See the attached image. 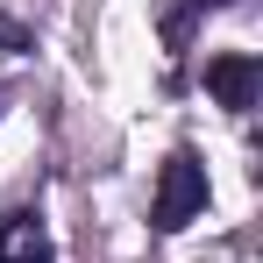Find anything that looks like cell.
Returning a JSON list of instances; mask_svg holds the SVG:
<instances>
[{
    "label": "cell",
    "mask_w": 263,
    "mask_h": 263,
    "mask_svg": "<svg viewBox=\"0 0 263 263\" xmlns=\"http://www.w3.org/2000/svg\"><path fill=\"white\" fill-rule=\"evenodd\" d=\"M206 214V164L178 142L171 157H164V171H157V199H149V228L157 235H178V228H192V220Z\"/></svg>",
    "instance_id": "6da1fadb"
},
{
    "label": "cell",
    "mask_w": 263,
    "mask_h": 263,
    "mask_svg": "<svg viewBox=\"0 0 263 263\" xmlns=\"http://www.w3.org/2000/svg\"><path fill=\"white\" fill-rule=\"evenodd\" d=\"M256 86H263V71H256L249 50H220V57H206V92H214L228 114H249V107H256Z\"/></svg>",
    "instance_id": "7a4b0ae2"
},
{
    "label": "cell",
    "mask_w": 263,
    "mask_h": 263,
    "mask_svg": "<svg viewBox=\"0 0 263 263\" xmlns=\"http://www.w3.org/2000/svg\"><path fill=\"white\" fill-rule=\"evenodd\" d=\"M0 263H57L43 214H29V206H7L0 214Z\"/></svg>",
    "instance_id": "3957f363"
},
{
    "label": "cell",
    "mask_w": 263,
    "mask_h": 263,
    "mask_svg": "<svg viewBox=\"0 0 263 263\" xmlns=\"http://www.w3.org/2000/svg\"><path fill=\"white\" fill-rule=\"evenodd\" d=\"M214 7H228V0H171V7H164V43H171V57H185V50H192L199 14H214Z\"/></svg>",
    "instance_id": "277c9868"
},
{
    "label": "cell",
    "mask_w": 263,
    "mask_h": 263,
    "mask_svg": "<svg viewBox=\"0 0 263 263\" xmlns=\"http://www.w3.org/2000/svg\"><path fill=\"white\" fill-rule=\"evenodd\" d=\"M0 50H29V29L22 22H0Z\"/></svg>",
    "instance_id": "5b68a950"
},
{
    "label": "cell",
    "mask_w": 263,
    "mask_h": 263,
    "mask_svg": "<svg viewBox=\"0 0 263 263\" xmlns=\"http://www.w3.org/2000/svg\"><path fill=\"white\" fill-rule=\"evenodd\" d=\"M7 100H14V92H7V86H0V114H7Z\"/></svg>",
    "instance_id": "8992f818"
}]
</instances>
